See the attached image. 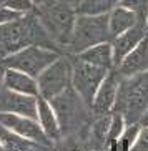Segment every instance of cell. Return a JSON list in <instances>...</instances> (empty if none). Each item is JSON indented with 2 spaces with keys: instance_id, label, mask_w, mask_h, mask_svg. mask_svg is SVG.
Returning a JSON list of instances; mask_svg holds the SVG:
<instances>
[{
  "instance_id": "1",
  "label": "cell",
  "mask_w": 148,
  "mask_h": 151,
  "mask_svg": "<svg viewBox=\"0 0 148 151\" xmlns=\"http://www.w3.org/2000/svg\"><path fill=\"white\" fill-rule=\"evenodd\" d=\"M27 45H42L48 48L60 50L48 37L35 12L0 23V58L12 55Z\"/></svg>"
},
{
  "instance_id": "2",
  "label": "cell",
  "mask_w": 148,
  "mask_h": 151,
  "mask_svg": "<svg viewBox=\"0 0 148 151\" xmlns=\"http://www.w3.org/2000/svg\"><path fill=\"white\" fill-rule=\"evenodd\" d=\"M148 108V70L131 76H121L112 111H120L126 123H140Z\"/></svg>"
},
{
  "instance_id": "3",
  "label": "cell",
  "mask_w": 148,
  "mask_h": 151,
  "mask_svg": "<svg viewBox=\"0 0 148 151\" xmlns=\"http://www.w3.org/2000/svg\"><path fill=\"white\" fill-rule=\"evenodd\" d=\"M35 14L53 43L58 48H65L75 25V7L62 0H47L37 4Z\"/></svg>"
},
{
  "instance_id": "4",
  "label": "cell",
  "mask_w": 148,
  "mask_h": 151,
  "mask_svg": "<svg viewBox=\"0 0 148 151\" xmlns=\"http://www.w3.org/2000/svg\"><path fill=\"white\" fill-rule=\"evenodd\" d=\"M53 106L57 118L60 123V131L62 136L83 131L92 123V108L87 105L82 96L77 93L72 86H68L65 91L48 100Z\"/></svg>"
},
{
  "instance_id": "5",
  "label": "cell",
  "mask_w": 148,
  "mask_h": 151,
  "mask_svg": "<svg viewBox=\"0 0 148 151\" xmlns=\"http://www.w3.org/2000/svg\"><path fill=\"white\" fill-rule=\"evenodd\" d=\"M102 42H112V33L108 28V14L105 15H78L75 17L70 40L65 45L68 55H78L88 47Z\"/></svg>"
},
{
  "instance_id": "6",
  "label": "cell",
  "mask_w": 148,
  "mask_h": 151,
  "mask_svg": "<svg viewBox=\"0 0 148 151\" xmlns=\"http://www.w3.org/2000/svg\"><path fill=\"white\" fill-rule=\"evenodd\" d=\"M60 55H62L60 50L42 47V45H27L15 53L0 58V62L7 68H15V70L25 71V73L37 78Z\"/></svg>"
},
{
  "instance_id": "7",
  "label": "cell",
  "mask_w": 148,
  "mask_h": 151,
  "mask_svg": "<svg viewBox=\"0 0 148 151\" xmlns=\"http://www.w3.org/2000/svg\"><path fill=\"white\" fill-rule=\"evenodd\" d=\"M72 75H73L72 55L62 53L55 62H52L37 76L38 96L45 98V100H52L53 96L60 95L68 86H72Z\"/></svg>"
},
{
  "instance_id": "8",
  "label": "cell",
  "mask_w": 148,
  "mask_h": 151,
  "mask_svg": "<svg viewBox=\"0 0 148 151\" xmlns=\"http://www.w3.org/2000/svg\"><path fill=\"white\" fill-rule=\"evenodd\" d=\"M73 62V75H72V88L82 96V100L92 106V101L95 98V93L98 90L100 83L107 76L108 70L102 67H95L92 63L82 62L75 55H72Z\"/></svg>"
},
{
  "instance_id": "9",
  "label": "cell",
  "mask_w": 148,
  "mask_h": 151,
  "mask_svg": "<svg viewBox=\"0 0 148 151\" xmlns=\"http://www.w3.org/2000/svg\"><path fill=\"white\" fill-rule=\"evenodd\" d=\"M0 123L4 124L5 128H9L12 131H15L17 134H20V136L40 145L42 148L55 146V143L42 129L37 118L25 116V115H15V113H0Z\"/></svg>"
},
{
  "instance_id": "10",
  "label": "cell",
  "mask_w": 148,
  "mask_h": 151,
  "mask_svg": "<svg viewBox=\"0 0 148 151\" xmlns=\"http://www.w3.org/2000/svg\"><path fill=\"white\" fill-rule=\"evenodd\" d=\"M120 78L118 71L115 68L108 70L107 76L103 78V81L100 83L95 98L92 101V115L93 116H100V115H107L112 113L115 100H117V91H118V85H120Z\"/></svg>"
},
{
  "instance_id": "11",
  "label": "cell",
  "mask_w": 148,
  "mask_h": 151,
  "mask_svg": "<svg viewBox=\"0 0 148 151\" xmlns=\"http://www.w3.org/2000/svg\"><path fill=\"white\" fill-rule=\"evenodd\" d=\"M37 100L38 96L23 95L10 88H0V113H15L37 118Z\"/></svg>"
},
{
  "instance_id": "12",
  "label": "cell",
  "mask_w": 148,
  "mask_h": 151,
  "mask_svg": "<svg viewBox=\"0 0 148 151\" xmlns=\"http://www.w3.org/2000/svg\"><path fill=\"white\" fill-rule=\"evenodd\" d=\"M148 37V30L145 23H135L131 28L125 30L123 33L113 37L112 38V48H113V67H117L118 63L123 60L126 53H130L131 50Z\"/></svg>"
},
{
  "instance_id": "13",
  "label": "cell",
  "mask_w": 148,
  "mask_h": 151,
  "mask_svg": "<svg viewBox=\"0 0 148 151\" xmlns=\"http://www.w3.org/2000/svg\"><path fill=\"white\" fill-rule=\"evenodd\" d=\"M118 71L120 76H131L136 73H143L148 70V37H145L130 53L123 57L117 67H113Z\"/></svg>"
},
{
  "instance_id": "14",
  "label": "cell",
  "mask_w": 148,
  "mask_h": 151,
  "mask_svg": "<svg viewBox=\"0 0 148 151\" xmlns=\"http://www.w3.org/2000/svg\"><path fill=\"white\" fill-rule=\"evenodd\" d=\"M37 120L40 123L42 129L45 131V134L53 143L62 139V131H60V123L58 118H57V113H55L52 103L42 96H38V100H37Z\"/></svg>"
},
{
  "instance_id": "15",
  "label": "cell",
  "mask_w": 148,
  "mask_h": 151,
  "mask_svg": "<svg viewBox=\"0 0 148 151\" xmlns=\"http://www.w3.org/2000/svg\"><path fill=\"white\" fill-rule=\"evenodd\" d=\"M4 86L10 88L14 91L23 95H32V96H38V85H37L35 76L28 75L25 71L15 70V68H7L4 76Z\"/></svg>"
},
{
  "instance_id": "16",
  "label": "cell",
  "mask_w": 148,
  "mask_h": 151,
  "mask_svg": "<svg viewBox=\"0 0 148 151\" xmlns=\"http://www.w3.org/2000/svg\"><path fill=\"white\" fill-rule=\"evenodd\" d=\"M78 60L87 63H92L95 67H102L105 70H112L113 68V48L112 42H102L93 47H88L78 55H75Z\"/></svg>"
},
{
  "instance_id": "17",
  "label": "cell",
  "mask_w": 148,
  "mask_h": 151,
  "mask_svg": "<svg viewBox=\"0 0 148 151\" xmlns=\"http://www.w3.org/2000/svg\"><path fill=\"white\" fill-rule=\"evenodd\" d=\"M135 23H138V18H136L135 12H131L130 9L121 7V5H117L108 14V28H110L112 38L120 35V33H123L128 28H131Z\"/></svg>"
},
{
  "instance_id": "18",
  "label": "cell",
  "mask_w": 148,
  "mask_h": 151,
  "mask_svg": "<svg viewBox=\"0 0 148 151\" xmlns=\"http://www.w3.org/2000/svg\"><path fill=\"white\" fill-rule=\"evenodd\" d=\"M0 145L4 150H14V151H28V150H45L40 145L30 141L27 138L17 134L15 131L5 128L0 123Z\"/></svg>"
},
{
  "instance_id": "19",
  "label": "cell",
  "mask_w": 148,
  "mask_h": 151,
  "mask_svg": "<svg viewBox=\"0 0 148 151\" xmlns=\"http://www.w3.org/2000/svg\"><path fill=\"white\" fill-rule=\"evenodd\" d=\"M120 0H78L75 7V14L78 15H105L110 14Z\"/></svg>"
},
{
  "instance_id": "20",
  "label": "cell",
  "mask_w": 148,
  "mask_h": 151,
  "mask_svg": "<svg viewBox=\"0 0 148 151\" xmlns=\"http://www.w3.org/2000/svg\"><path fill=\"white\" fill-rule=\"evenodd\" d=\"M140 129H142V124L140 123H126L121 136L118 138V148L120 150H131L133 145L136 143Z\"/></svg>"
},
{
  "instance_id": "21",
  "label": "cell",
  "mask_w": 148,
  "mask_h": 151,
  "mask_svg": "<svg viewBox=\"0 0 148 151\" xmlns=\"http://www.w3.org/2000/svg\"><path fill=\"white\" fill-rule=\"evenodd\" d=\"M125 126H126V121L123 118V115H121L120 111H112V120H110V128H108L105 145L110 141H117L118 138L121 136Z\"/></svg>"
},
{
  "instance_id": "22",
  "label": "cell",
  "mask_w": 148,
  "mask_h": 151,
  "mask_svg": "<svg viewBox=\"0 0 148 151\" xmlns=\"http://www.w3.org/2000/svg\"><path fill=\"white\" fill-rule=\"evenodd\" d=\"M121 7L130 9L131 12H135L136 18L140 23L147 25V18H148V0H120Z\"/></svg>"
},
{
  "instance_id": "23",
  "label": "cell",
  "mask_w": 148,
  "mask_h": 151,
  "mask_svg": "<svg viewBox=\"0 0 148 151\" xmlns=\"http://www.w3.org/2000/svg\"><path fill=\"white\" fill-rule=\"evenodd\" d=\"M4 5H7L10 10H14L20 15H25V14H32L35 12V0H5Z\"/></svg>"
},
{
  "instance_id": "24",
  "label": "cell",
  "mask_w": 148,
  "mask_h": 151,
  "mask_svg": "<svg viewBox=\"0 0 148 151\" xmlns=\"http://www.w3.org/2000/svg\"><path fill=\"white\" fill-rule=\"evenodd\" d=\"M131 150H135V151H148V124L147 126H142L140 134H138V138H136V143L133 145Z\"/></svg>"
},
{
  "instance_id": "25",
  "label": "cell",
  "mask_w": 148,
  "mask_h": 151,
  "mask_svg": "<svg viewBox=\"0 0 148 151\" xmlns=\"http://www.w3.org/2000/svg\"><path fill=\"white\" fill-rule=\"evenodd\" d=\"M18 17H22V15L14 12V10H10L7 5L0 4V23H7V22L15 20V18H18Z\"/></svg>"
},
{
  "instance_id": "26",
  "label": "cell",
  "mask_w": 148,
  "mask_h": 151,
  "mask_svg": "<svg viewBox=\"0 0 148 151\" xmlns=\"http://www.w3.org/2000/svg\"><path fill=\"white\" fill-rule=\"evenodd\" d=\"M5 70H7V67H5L4 63L0 62V88L4 86V76H5Z\"/></svg>"
},
{
  "instance_id": "27",
  "label": "cell",
  "mask_w": 148,
  "mask_h": 151,
  "mask_svg": "<svg viewBox=\"0 0 148 151\" xmlns=\"http://www.w3.org/2000/svg\"><path fill=\"white\" fill-rule=\"evenodd\" d=\"M140 124H142V126H147V124H148V108L145 110L143 116L140 118Z\"/></svg>"
},
{
  "instance_id": "28",
  "label": "cell",
  "mask_w": 148,
  "mask_h": 151,
  "mask_svg": "<svg viewBox=\"0 0 148 151\" xmlns=\"http://www.w3.org/2000/svg\"><path fill=\"white\" fill-rule=\"evenodd\" d=\"M62 2H67V4H72V5H75V0H62Z\"/></svg>"
},
{
  "instance_id": "29",
  "label": "cell",
  "mask_w": 148,
  "mask_h": 151,
  "mask_svg": "<svg viewBox=\"0 0 148 151\" xmlns=\"http://www.w3.org/2000/svg\"><path fill=\"white\" fill-rule=\"evenodd\" d=\"M42 2H47V0H35V4H42Z\"/></svg>"
},
{
  "instance_id": "30",
  "label": "cell",
  "mask_w": 148,
  "mask_h": 151,
  "mask_svg": "<svg viewBox=\"0 0 148 151\" xmlns=\"http://www.w3.org/2000/svg\"><path fill=\"white\" fill-rule=\"evenodd\" d=\"M147 30H148V18H147Z\"/></svg>"
},
{
  "instance_id": "31",
  "label": "cell",
  "mask_w": 148,
  "mask_h": 151,
  "mask_svg": "<svg viewBox=\"0 0 148 151\" xmlns=\"http://www.w3.org/2000/svg\"><path fill=\"white\" fill-rule=\"evenodd\" d=\"M4 2H5V0H0V4H4Z\"/></svg>"
},
{
  "instance_id": "32",
  "label": "cell",
  "mask_w": 148,
  "mask_h": 151,
  "mask_svg": "<svg viewBox=\"0 0 148 151\" xmlns=\"http://www.w3.org/2000/svg\"><path fill=\"white\" fill-rule=\"evenodd\" d=\"M0 150H4V148H2V145H0Z\"/></svg>"
},
{
  "instance_id": "33",
  "label": "cell",
  "mask_w": 148,
  "mask_h": 151,
  "mask_svg": "<svg viewBox=\"0 0 148 151\" xmlns=\"http://www.w3.org/2000/svg\"><path fill=\"white\" fill-rule=\"evenodd\" d=\"M77 2H78V0H75V4H77Z\"/></svg>"
}]
</instances>
